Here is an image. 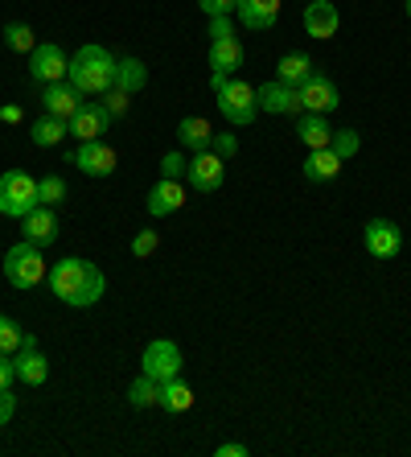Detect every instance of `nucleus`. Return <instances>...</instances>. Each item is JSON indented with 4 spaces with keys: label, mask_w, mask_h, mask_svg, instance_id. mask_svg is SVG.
Here are the masks:
<instances>
[{
    "label": "nucleus",
    "mask_w": 411,
    "mask_h": 457,
    "mask_svg": "<svg viewBox=\"0 0 411 457\" xmlns=\"http://www.w3.org/2000/svg\"><path fill=\"white\" fill-rule=\"evenodd\" d=\"M21 227H25V239L37 247H50L58 239V214H53V206H33L21 219Z\"/></svg>",
    "instance_id": "obj_17"
},
{
    "label": "nucleus",
    "mask_w": 411,
    "mask_h": 457,
    "mask_svg": "<svg viewBox=\"0 0 411 457\" xmlns=\"http://www.w3.org/2000/svg\"><path fill=\"white\" fill-rule=\"evenodd\" d=\"M255 104H259V112H267V116H300V96H296V87L280 83V79L255 87Z\"/></svg>",
    "instance_id": "obj_12"
},
{
    "label": "nucleus",
    "mask_w": 411,
    "mask_h": 457,
    "mask_svg": "<svg viewBox=\"0 0 411 457\" xmlns=\"http://www.w3.org/2000/svg\"><path fill=\"white\" fill-rule=\"evenodd\" d=\"M185 186L181 181H173V178H160L152 190H148V214L152 219H165V214H177L181 206H185Z\"/></svg>",
    "instance_id": "obj_15"
},
{
    "label": "nucleus",
    "mask_w": 411,
    "mask_h": 457,
    "mask_svg": "<svg viewBox=\"0 0 411 457\" xmlns=\"http://www.w3.org/2000/svg\"><path fill=\"white\" fill-rule=\"evenodd\" d=\"M66 66H70V58L62 54V46H53V42H37L29 54V75L33 83H62L66 79Z\"/></svg>",
    "instance_id": "obj_8"
},
{
    "label": "nucleus",
    "mask_w": 411,
    "mask_h": 457,
    "mask_svg": "<svg viewBox=\"0 0 411 457\" xmlns=\"http://www.w3.org/2000/svg\"><path fill=\"white\" fill-rule=\"evenodd\" d=\"M37 194H42V206H58L66 198V181L58 178V173H45V178L37 181Z\"/></svg>",
    "instance_id": "obj_31"
},
{
    "label": "nucleus",
    "mask_w": 411,
    "mask_h": 457,
    "mask_svg": "<svg viewBox=\"0 0 411 457\" xmlns=\"http://www.w3.org/2000/svg\"><path fill=\"white\" fill-rule=\"evenodd\" d=\"M116 58L103 46H83L66 66V83H74V91H83L86 99H99L116 87Z\"/></svg>",
    "instance_id": "obj_2"
},
{
    "label": "nucleus",
    "mask_w": 411,
    "mask_h": 457,
    "mask_svg": "<svg viewBox=\"0 0 411 457\" xmlns=\"http://www.w3.org/2000/svg\"><path fill=\"white\" fill-rule=\"evenodd\" d=\"M210 153H218L222 161H231L234 153H239V137H234V132H214V140H210Z\"/></svg>",
    "instance_id": "obj_34"
},
{
    "label": "nucleus",
    "mask_w": 411,
    "mask_h": 457,
    "mask_svg": "<svg viewBox=\"0 0 411 457\" xmlns=\"http://www.w3.org/2000/svg\"><path fill=\"white\" fill-rule=\"evenodd\" d=\"M218 96V112L226 116V124L231 128H247L255 116H259V104H255V87L242 83V79H226V87L222 91H214Z\"/></svg>",
    "instance_id": "obj_5"
},
{
    "label": "nucleus",
    "mask_w": 411,
    "mask_h": 457,
    "mask_svg": "<svg viewBox=\"0 0 411 457\" xmlns=\"http://www.w3.org/2000/svg\"><path fill=\"white\" fill-rule=\"evenodd\" d=\"M218 37H234L231 17H210V42H218Z\"/></svg>",
    "instance_id": "obj_39"
},
{
    "label": "nucleus",
    "mask_w": 411,
    "mask_h": 457,
    "mask_svg": "<svg viewBox=\"0 0 411 457\" xmlns=\"http://www.w3.org/2000/svg\"><path fill=\"white\" fill-rule=\"evenodd\" d=\"M157 395H160V383L152 379V375L140 371L136 379H132V387H127V404L132 408H157Z\"/></svg>",
    "instance_id": "obj_28"
},
{
    "label": "nucleus",
    "mask_w": 411,
    "mask_h": 457,
    "mask_svg": "<svg viewBox=\"0 0 411 457\" xmlns=\"http://www.w3.org/2000/svg\"><path fill=\"white\" fill-rule=\"evenodd\" d=\"M226 79H231V75H218V71H214V75H210V91H222V87H226Z\"/></svg>",
    "instance_id": "obj_43"
},
{
    "label": "nucleus",
    "mask_w": 411,
    "mask_h": 457,
    "mask_svg": "<svg viewBox=\"0 0 411 457\" xmlns=\"http://www.w3.org/2000/svg\"><path fill=\"white\" fill-rule=\"evenodd\" d=\"M127 104H132V96H127V91H119V87H111V91L103 96V107H107V116H111V120L127 116Z\"/></svg>",
    "instance_id": "obj_33"
},
{
    "label": "nucleus",
    "mask_w": 411,
    "mask_h": 457,
    "mask_svg": "<svg viewBox=\"0 0 411 457\" xmlns=\"http://www.w3.org/2000/svg\"><path fill=\"white\" fill-rule=\"evenodd\" d=\"M66 165H78L86 178H111L116 173V149L107 140H86L66 157Z\"/></svg>",
    "instance_id": "obj_7"
},
{
    "label": "nucleus",
    "mask_w": 411,
    "mask_h": 457,
    "mask_svg": "<svg viewBox=\"0 0 411 457\" xmlns=\"http://www.w3.org/2000/svg\"><path fill=\"white\" fill-rule=\"evenodd\" d=\"M157 408H165V412L181 416L193 408V387L181 375H173V379H160V395H157Z\"/></svg>",
    "instance_id": "obj_21"
},
{
    "label": "nucleus",
    "mask_w": 411,
    "mask_h": 457,
    "mask_svg": "<svg viewBox=\"0 0 411 457\" xmlns=\"http://www.w3.org/2000/svg\"><path fill=\"white\" fill-rule=\"evenodd\" d=\"M66 124H70V137L78 140V145H86V140H103V132H107V124H111V116H107L103 104H91V99H86V104L78 107V112L66 120Z\"/></svg>",
    "instance_id": "obj_13"
},
{
    "label": "nucleus",
    "mask_w": 411,
    "mask_h": 457,
    "mask_svg": "<svg viewBox=\"0 0 411 457\" xmlns=\"http://www.w3.org/2000/svg\"><path fill=\"white\" fill-rule=\"evenodd\" d=\"M234 12L242 29H272L280 21V0H239Z\"/></svg>",
    "instance_id": "obj_18"
},
{
    "label": "nucleus",
    "mask_w": 411,
    "mask_h": 457,
    "mask_svg": "<svg viewBox=\"0 0 411 457\" xmlns=\"http://www.w3.org/2000/svg\"><path fill=\"white\" fill-rule=\"evenodd\" d=\"M12 367H17V379L29 383V387H42L45 375H50V362L37 346H21V351L12 354Z\"/></svg>",
    "instance_id": "obj_20"
},
{
    "label": "nucleus",
    "mask_w": 411,
    "mask_h": 457,
    "mask_svg": "<svg viewBox=\"0 0 411 457\" xmlns=\"http://www.w3.org/2000/svg\"><path fill=\"white\" fill-rule=\"evenodd\" d=\"M341 165H346V161L333 149H313L305 157V181H333L341 173Z\"/></svg>",
    "instance_id": "obj_24"
},
{
    "label": "nucleus",
    "mask_w": 411,
    "mask_h": 457,
    "mask_svg": "<svg viewBox=\"0 0 411 457\" xmlns=\"http://www.w3.org/2000/svg\"><path fill=\"white\" fill-rule=\"evenodd\" d=\"M33 206H42L37 181H33L25 170L0 173V214H4V219H25Z\"/></svg>",
    "instance_id": "obj_4"
},
{
    "label": "nucleus",
    "mask_w": 411,
    "mask_h": 457,
    "mask_svg": "<svg viewBox=\"0 0 411 457\" xmlns=\"http://www.w3.org/2000/svg\"><path fill=\"white\" fill-rule=\"evenodd\" d=\"M12 412H17V400H12V392H0V428H9Z\"/></svg>",
    "instance_id": "obj_40"
},
{
    "label": "nucleus",
    "mask_w": 411,
    "mask_h": 457,
    "mask_svg": "<svg viewBox=\"0 0 411 457\" xmlns=\"http://www.w3.org/2000/svg\"><path fill=\"white\" fill-rule=\"evenodd\" d=\"M86 104V96L83 91H74V83H45L42 87V107L50 112V116H62V120H70L78 107Z\"/></svg>",
    "instance_id": "obj_14"
},
{
    "label": "nucleus",
    "mask_w": 411,
    "mask_h": 457,
    "mask_svg": "<svg viewBox=\"0 0 411 457\" xmlns=\"http://www.w3.org/2000/svg\"><path fill=\"white\" fill-rule=\"evenodd\" d=\"M177 140L185 145V149H193V153H201V149H210V140H214V128L206 124L201 116H185L177 124Z\"/></svg>",
    "instance_id": "obj_25"
},
{
    "label": "nucleus",
    "mask_w": 411,
    "mask_h": 457,
    "mask_svg": "<svg viewBox=\"0 0 411 457\" xmlns=\"http://www.w3.org/2000/svg\"><path fill=\"white\" fill-rule=\"evenodd\" d=\"M362 244L374 260H395L403 252V231L390 219H370L366 231H362Z\"/></svg>",
    "instance_id": "obj_11"
},
{
    "label": "nucleus",
    "mask_w": 411,
    "mask_h": 457,
    "mask_svg": "<svg viewBox=\"0 0 411 457\" xmlns=\"http://www.w3.org/2000/svg\"><path fill=\"white\" fill-rule=\"evenodd\" d=\"M308 75H313V58H308V54H284L280 66H275V79L288 87H300Z\"/></svg>",
    "instance_id": "obj_26"
},
{
    "label": "nucleus",
    "mask_w": 411,
    "mask_h": 457,
    "mask_svg": "<svg viewBox=\"0 0 411 457\" xmlns=\"http://www.w3.org/2000/svg\"><path fill=\"white\" fill-rule=\"evenodd\" d=\"M4 46H9L12 54H33L37 37H33V29L25 21H9V25H4Z\"/></svg>",
    "instance_id": "obj_29"
},
{
    "label": "nucleus",
    "mask_w": 411,
    "mask_h": 457,
    "mask_svg": "<svg viewBox=\"0 0 411 457\" xmlns=\"http://www.w3.org/2000/svg\"><path fill=\"white\" fill-rule=\"evenodd\" d=\"M12 379H17V367H12V354H0V392H9Z\"/></svg>",
    "instance_id": "obj_38"
},
{
    "label": "nucleus",
    "mask_w": 411,
    "mask_h": 457,
    "mask_svg": "<svg viewBox=\"0 0 411 457\" xmlns=\"http://www.w3.org/2000/svg\"><path fill=\"white\" fill-rule=\"evenodd\" d=\"M45 285H50L53 297L66 301V305H74V309H91L107 293L103 268L91 264V260H83V255H66V260H58V264L50 268Z\"/></svg>",
    "instance_id": "obj_1"
},
{
    "label": "nucleus",
    "mask_w": 411,
    "mask_h": 457,
    "mask_svg": "<svg viewBox=\"0 0 411 457\" xmlns=\"http://www.w3.org/2000/svg\"><path fill=\"white\" fill-rule=\"evenodd\" d=\"M185 165H190V161L181 157V153H165V157H160V178L181 181V178H185Z\"/></svg>",
    "instance_id": "obj_36"
},
{
    "label": "nucleus",
    "mask_w": 411,
    "mask_h": 457,
    "mask_svg": "<svg viewBox=\"0 0 411 457\" xmlns=\"http://www.w3.org/2000/svg\"><path fill=\"white\" fill-rule=\"evenodd\" d=\"M341 25L338 17V4H329V0H308L305 4V33L308 37H316V42H325V37H333Z\"/></svg>",
    "instance_id": "obj_16"
},
{
    "label": "nucleus",
    "mask_w": 411,
    "mask_h": 457,
    "mask_svg": "<svg viewBox=\"0 0 411 457\" xmlns=\"http://www.w3.org/2000/svg\"><path fill=\"white\" fill-rule=\"evenodd\" d=\"M185 178H190V190L193 194H214L222 186V178H226V161H222L218 153L201 149L198 157L185 165Z\"/></svg>",
    "instance_id": "obj_10"
},
{
    "label": "nucleus",
    "mask_w": 411,
    "mask_h": 457,
    "mask_svg": "<svg viewBox=\"0 0 411 457\" xmlns=\"http://www.w3.org/2000/svg\"><path fill=\"white\" fill-rule=\"evenodd\" d=\"M296 137H300V145H305L308 153H313V149H329L333 128H329L325 116H316V112H300V116H296Z\"/></svg>",
    "instance_id": "obj_19"
},
{
    "label": "nucleus",
    "mask_w": 411,
    "mask_h": 457,
    "mask_svg": "<svg viewBox=\"0 0 411 457\" xmlns=\"http://www.w3.org/2000/svg\"><path fill=\"white\" fill-rule=\"evenodd\" d=\"M0 120H4V124H21V107H17V104L0 107Z\"/></svg>",
    "instance_id": "obj_42"
},
{
    "label": "nucleus",
    "mask_w": 411,
    "mask_h": 457,
    "mask_svg": "<svg viewBox=\"0 0 411 457\" xmlns=\"http://www.w3.org/2000/svg\"><path fill=\"white\" fill-rule=\"evenodd\" d=\"M144 83H148V66L140 62V58H124V62L116 66V87L119 91L136 96V91H144Z\"/></svg>",
    "instance_id": "obj_27"
},
{
    "label": "nucleus",
    "mask_w": 411,
    "mask_h": 457,
    "mask_svg": "<svg viewBox=\"0 0 411 457\" xmlns=\"http://www.w3.org/2000/svg\"><path fill=\"white\" fill-rule=\"evenodd\" d=\"M407 17H411V0H407Z\"/></svg>",
    "instance_id": "obj_44"
},
{
    "label": "nucleus",
    "mask_w": 411,
    "mask_h": 457,
    "mask_svg": "<svg viewBox=\"0 0 411 457\" xmlns=\"http://www.w3.org/2000/svg\"><path fill=\"white\" fill-rule=\"evenodd\" d=\"M242 46L239 37H218V42H210V71H218V75H239L242 66Z\"/></svg>",
    "instance_id": "obj_22"
},
{
    "label": "nucleus",
    "mask_w": 411,
    "mask_h": 457,
    "mask_svg": "<svg viewBox=\"0 0 411 457\" xmlns=\"http://www.w3.org/2000/svg\"><path fill=\"white\" fill-rule=\"evenodd\" d=\"M25 342V330L12 318H0V354H17Z\"/></svg>",
    "instance_id": "obj_30"
},
{
    "label": "nucleus",
    "mask_w": 411,
    "mask_h": 457,
    "mask_svg": "<svg viewBox=\"0 0 411 457\" xmlns=\"http://www.w3.org/2000/svg\"><path fill=\"white\" fill-rule=\"evenodd\" d=\"M45 277H50V268H45L42 247H37V244L21 239V244H12L9 252H4V280H9L12 288L29 293V288H37Z\"/></svg>",
    "instance_id": "obj_3"
},
{
    "label": "nucleus",
    "mask_w": 411,
    "mask_h": 457,
    "mask_svg": "<svg viewBox=\"0 0 411 457\" xmlns=\"http://www.w3.org/2000/svg\"><path fill=\"white\" fill-rule=\"evenodd\" d=\"M62 137H70V124H66L62 116H37L29 128V140L37 145V149H53V145H62Z\"/></svg>",
    "instance_id": "obj_23"
},
{
    "label": "nucleus",
    "mask_w": 411,
    "mask_h": 457,
    "mask_svg": "<svg viewBox=\"0 0 411 457\" xmlns=\"http://www.w3.org/2000/svg\"><path fill=\"white\" fill-rule=\"evenodd\" d=\"M214 453L218 457H247V445H242V441H226V445H218Z\"/></svg>",
    "instance_id": "obj_41"
},
{
    "label": "nucleus",
    "mask_w": 411,
    "mask_h": 457,
    "mask_svg": "<svg viewBox=\"0 0 411 457\" xmlns=\"http://www.w3.org/2000/svg\"><path fill=\"white\" fill-rule=\"evenodd\" d=\"M296 96H300V112H316V116H329L333 107L341 104V96H338V87H333V79H325V75H308L305 83L296 87Z\"/></svg>",
    "instance_id": "obj_9"
},
{
    "label": "nucleus",
    "mask_w": 411,
    "mask_h": 457,
    "mask_svg": "<svg viewBox=\"0 0 411 457\" xmlns=\"http://www.w3.org/2000/svg\"><path fill=\"white\" fill-rule=\"evenodd\" d=\"M198 9L206 12V17H231V12L239 9V0H198Z\"/></svg>",
    "instance_id": "obj_37"
},
{
    "label": "nucleus",
    "mask_w": 411,
    "mask_h": 457,
    "mask_svg": "<svg viewBox=\"0 0 411 457\" xmlns=\"http://www.w3.org/2000/svg\"><path fill=\"white\" fill-rule=\"evenodd\" d=\"M157 247H160V235L157 231H140L136 239H132V255H136V260H148Z\"/></svg>",
    "instance_id": "obj_35"
},
{
    "label": "nucleus",
    "mask_w": 411,
    "mask_h": 457,
    "mask_svg": "<svg viewBox=\"0 0 411 457\" xmlns=\"http://www.w3.org/2000/svg\"><path fill=\"white\" fill-rule=\"evenodd\" d=\"M329 149L338 153L341 161H349L354 153H358V132H354V128H341V132H333V140H329Z\"/></svg>",
    "instance_id": "obj_32"
},
{
    "label": "nucleus",
    "mask_w": 411,
    "mask_h": 457,
    "mask_svg": "<svg viewBox=\"0 0 411 457\" xmlns=\"http://www.w3.org/2000/svg\"><path fill=\"white\" fill-rule=\"evenodd\" d=\"M140 371L152 375V379H173V375H181V346L173 338H157L148 342L144 354H140Z\"/></svg>",
    "instance_id": "obj_6"
}]
</instances>
